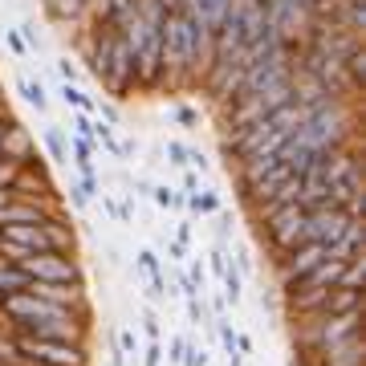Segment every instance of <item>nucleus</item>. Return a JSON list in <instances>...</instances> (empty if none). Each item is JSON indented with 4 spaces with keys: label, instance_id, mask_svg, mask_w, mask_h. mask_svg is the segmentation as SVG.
I'll list each match as a JSON object with an SVG mask.
<instances>
[{
    "label": "nucleus",
    "instance_id": "17",
    "mask_svg": "<svg viewBox=\"0 0 366 366\" xmlns=\"http://www.w3.org/2000/svg\"><path fill=\"white\" fill-rule=\"evenodd\" d=\"M61 102L74 110V114H86V118H98V102L81 86H61Z\"/></svg>",
    "mask_w": 366,
    "mask_h": 366
},
{
    "label": "nucleus",
    "instance_id": "28",
    "mask_svg": "<svg viewBox=\"0 0 366 366\" xmlns=\"http://www.w3.org/2000/svg\"><path fill=\"white\" fill-rule=\"evenodd\" d=\"M208 264H212V277H224V269H228V249L216 244V249L208 252Z\"/></svg>",
    "mask_w": 366,
    "mask_h": 366
},
{
    "label": "nucleus",
    "instance_id": "10",
    "mask_svg": "<svg viewBox=\"0 0 366 366\" xmlns=\"http://www.w3.org/2000/svg\"><path fill=\"white\" fill-rule=\"evenodd\" d=\"M37 155V139L16 122V118H9V131H4V143H0V159L4 163H13V167H21L25 159Z\"/></svg>",
    "mask_w": 366,
    "mask_h": 366
},
{
    "label": "nucleus",
    "instance_id": "43",
    "mask_svg": "<svg viewBox=\"0 0 366 366\" xmlns=\"http://www.w3.org/2000/svg\"><path fill=\"white\" fill-rule=\"evenodd\" d=\"M9 118L13 114H0V143H4V131H9Z\"/></svg>",
    "mask_w": 366,
    "mask_h": 366
},
{
    "label": "nucleus",
    "instance_id": "29",
    "mask_svg": "<svg viewBox=\"0 0 366 366\" xmlns=\"http://www.w3.org/2000/svg\"><path fill=\"white\" fill-rule=\"evenodd\" d=\"M187 346H192V342L187 338H179V334H175V338H171V366H183V358H187Z\"/></svg>",
    "mask_w": 366,
    "mask_h": 366
},
{
    "label": "nucleus",
    "instance_id": "19",
    "mask_svg": "<svg viewBox=\"0 0 366 366\" xmlns=\"http://www.w3.org/2000/svg\"><path fill=\"white\" fill-rule=\"evenodd\" d=\"M16 90L25 94V102L37 110V114H45L49 110V94H45V86L41 81H33V78H16Z\"/></svg>",
    "mask_w": 366,
    "mask_h": 366
},
{
    "label": "nucleus",
    "instance_id": "3",
    "mask_svg": "<svg viewBox=\"0 0 366 366\" xmlns=\"http://www.w3.org/2000/svg\"><path fill=\"white\" fill-rule=\"evenodd\" d=\"M29 281L37 285H86V273H81V261L69 257V252H33L21 261Z\"/></svg>",
    "mask_w": 366,
    "mask_h": 366
},
{
    "label": "nucleus",
    "instance_id": "8",
    "mask_svg": "<svg viewBox=\"0 0 366 366\" xmlns=\"http://www.w3.org/2000/svg\"><path fill=\"white\" fill-rule=\"evenodd\" d=\"M134 264H139L134 273L147 281V297L159 305V301L167 297V269H163V261H159V252L155 249H139L134 252Z\"/></svg>",
    "mask_w": 366,
    "mask_h": 366
},
{
    "label": "nucleus",
    "instance_id": "12",
    "mask_svg": "<svg viewBox=\"0 0 366 366\" xmlns=\"http://www.w3.org/2000/svg\"><path fill=\"white\" fill-rule=\"evenodd\" d=\"M0 244H13V249H21L25 257L45 252L49 249V244H45V224H9V228H0Z\"/></svg>",
    "mask_w": 366,
    "mask_h": 366
},
{
    "label": "nucleus",
    "instance_id": "31",
    "mask_svg": "<svg viewBox=\"0 0 366 366\" xmlns=\"http://www.w3.org/2000/svg\"><path fill=\"white\" fill-rule=\"evenodd\" d=\"M167 159L179 171H187V143H167Z\"/></svg>",
    "mask_w": 366,
    "mask_h": 366
},
{
    "label": "nucleus",
    "instance_id": "5",
    "mask_svg": "<svg viewBox=\"0 0 366 366\" xmlns=\"http://www.w3.org/2000/svg\"><path fill=\"white\" fill-rule=\"evenodd\" d=\"M322 261H326V249L314 244V240H305V244H297V249H289V252H277L273 264H277V281H281V289L293 285V281H301L305 273H314Z\"/></svg>",
    "mask_w": 366,
    "mask_h": 366
},
{
    "label": "nucleus",
    "instance_id": "16",
    "mask_svg": "<svg viewBox=\"0 0 366 366\" xmlns=\"http://www.w3.org/2000/svg\"><path fill=\"white\" fill-rule=\"evenodd\" d=\"M183 208H187V220H199V216H216L220 212V196L216 192H192V196H183Z\"/></svg>",
    "mask_w": 366,
    "mask_h": 366
},
{
    "label": "nucleus",
    "instance_id": "1",
    "mask_svg": "<svg viewBox=\"0 0 366 366\" xmlns=\"http://www.w3.org/2000/svg\"><path fill=\"white\" fill-rule=\"evenodd\" d=\"M21 366H90V346L86 342H53L33 338V334H13Z\"/></svg>",
    "mask_w": 366,
    "mask_h": 366
},
{
    "label": "nucleus",
    "instance_id": "6",
    "mask_svg": "<svg viewBox=\"0 0 366 366\" xmlns=\"http://www.w3.org/2000/svg\"><path fill=\"white\" fill-rule=\"evenodd\" d=\"M354 216L346 208H314V212H305V240H314V244L330 249V244L346 232V224Z\"/></svg>",
    "mask_w": 366,
    "mask_h": 366
},
{
    "label": "nucleus",
    "instance_id": "27",
    "mask_svg": "<svg viewBox=\"0 0 366 366\" xmlns=\"http://www.w3.org/2000/svg\"><path fill=\"white\" fill-rule=\"evenodd\" d=\"M139 322H143V334H147V342H159V338H163V330H159V317H155V310H147V314L139 317Z\"/></svg>",
    "mask_w": 366,
    "mask_h": 366
},
{
    "label": "nucleus",
    "instance_id": "34",
    "mask_svg": "<svg viewBox=\"0 0 366 366\" xmlns=\"http://www.w3.org/2000/svg\"><path fill=\"white\" fill-rule=\"evenodd\" d=\"M183 277H187V281H192V285H204V281H208V273H204V261H199V257H196V261H192V264H187V273H183Z\"/></svg>",
    "mask_w": 366,
    "mask_h": 366
},
{
    "label": "nucleus",
    "instance_id": "39",
    "mask_svg": "<svg viewBox=\"0 0 366 366\" xmlns=\"http://www.w3.org/2000/svg\"><path fill=\"white\" fill-rule=\"evenodd\" d=\"M183 196H192V192H199V175L196 171H183V187H179Z\"/></svg>",
    "mask_w": 366,
    "mask_h": 366
},
{
    "label": "nucleus",
    "instance_id": "25",
    "mask_svg": "<svg viewBox=\"0 0 366 366\" xmlns=\"http://www.w3.org/2000/svg\"><path fill=\"white\" fill-rule=\"evenodd\" d=\"M4 45H9L13 57H29V45H25V37H21V29H4Z\"/></svg>",
    "mask_w": 366,
    "mask_h": 366
},
{
    "label": "nucleus",
    "instance_id": "4",
    "mask_svg": "<svg viewBox=\"0 0 366 366\" xmlns=\"http://www.w3.org/2000/svg\"><path fill=\"white\" fill-rule=\"evenodd\" d=\"M9 192L21 199H41V204H61V196H57V183H53V171L49 163L41 155L25 159L21 167H16L13 183H9Z\"/></svg>",
    "mask_w": 366,
    "mask_h": 366
},
{
    "label": "nucleus",
    "instance_id": "7",
    "mask_svg": "<svg viewBox=\"0 0 366 366\" xmlns=\"http://www.w3.org/2000/svg\"><path fill=\"white\" fill-rule=\"evenodd\" d=\"M45 244H49V252H69V257H78V228H74V220H69L61 208H53L49 216H45Z\"/></svg>",
    "mask_w": 366,
    "mask_h": 366
},
{
    "label": "nucleus",
    "instance_id": "15",
    "mask_svg": "<svg viewBox=\"0 0 366 366\" xmlns=\"http://www.w3.org/2000/svg\"><path fill=\"white\" fill-rule=\"evenodd\" d=\"M41 143H45V155H49L57 167L69 163V134L61 131V127H45V131H41Z\"/></svg>",
    "mask_w": 366,
    "mask_h": 366
},
{
    "label": "nucleus",
    "instance_id": "13",
    "mask_svg": "<svg viewBox=\"0 0 366 366\" xmlns=\"http://www.w3.org/2000/svg\"><path fill=\"white\" fill-rule=\"evenodd\" d=\"M322 317H346V314H362V293H354V289H330L326 301H322Z\"/></svg>",
    "mask_w": 366,
    "mask_h": 366
},
{
    "label": "nucleus",
    "instance_id": "9",
    "mask_svg": "<svg viewBox=\"0 0 366 366\" xmlns=\"http://www.w3.org/2000/svg\"><path fill=\"white\" fill-rule=\"evenodd\" d=\"M53 208H61V204H41V199L9 196V204L0 208V228H9V224H45V216Z\"/></svg>",
    "mask_w": 366,
    "mask_h": 366
},
{
    "label": "nucleus",
    "instance_id": "22",
    "mask_svg": "<svg viewBox=\"0 0 366 366\" xmlns=\"http://www.w3.org/2000/svg\"><path fill=\"white\" fill-rule=\"evenodd\" d=\"M16 29H21V37H25L29 53H45V37H41V29H37V21H33V16H25Z\"/></svg>",
    "mask_w": 366,
    "mask_h": 366
},
{
    "label": "nucleus",
    "instance_id": "30",
    "mask_svg": "<svg viewBox=\"0 0 366 366\" xmlns=\"http://www.w3.org/2000/svg\"><path fill=\"white\" fill-rule=\"evenodd\" d=\"M175 122H183L187 131H196L199 127V110L196 106H179V110H175Z\"/></svg>",
    "mask_w": 366,
    "mask_h": 366
},
{
    "label": "nucleus",
    "instance_id": "38",
    "mask_svg": "<svg viewBox=\"0 0 366 366\" xmlns=\"http://www.w3.org/2000/svg\"><path fill=\"white\" fill-rule=\"evenodd\" d=\"M175 244H192V220H179V228H175Z\"/></svg>",
    "mask_w": 366,
    "mask_h": 366
},
{
    "label": "nucleus",
    "instance_id": "36",
    "mask_svg": "<svg viewBox=\"0 0 366 366\" xmlns=\"http://www.w3.org/2000/svg\"><path fill=\"white\" fill-rule=\"evenodd\" d=\"M187 167H196V171H208V155H204L199 147H187Z\"/></svg>",
    "mask_w": 366,
    "mask_h": 366
},
{
    "label": "nucleus",
    "instance_id": "42",
    "mask_svg": "<svg viewBox=\"0 0 366 366\" xmlns=\"http://www.w3.org/2000/svg\"><path fill=\"white\" fill-rule=\"evenodd\" d=\"M228 366H244V354H240V350H232V354H228Z\"/></svg>",
    "mask_w": 366,
    "mask_h": 366
},
{
    "label": "nucleus",
    "instance_id": "26",
    "mask_svg": "<svg viewBox=\"0 0 366 366\" xmlns=\"http://www.w3.org/2000/svg\"><path fill=\"white\" fill-rule=\"evenodd\" d=\"M216 338H220L224 354H232L236 350V338H240V330H232V322H220V326H216Z\"/></svg>",
    "mask_w": 366,
    "mask_h": 366
},
{
    "label": "nucleus",
    "instance_id": "24",
    "mask_svg": "<svg viewBox=\"0 0 366 366\" xmlns=\"http://www.w3.org/2000/svg\"><path fill=\"white\" fill-rule=\"evenodd\" d=\"M183 310H187V322H192V326H204V322H208V305H204V297H199V293L183 297Z\"/></svg>",
    "mask_w": 366,
    "mask_h": 366
},
{
    "label": "nucleus",
    "instance_id": "20",
    "mask_svg": "<svg viewBox=\"0 0 366 366\" xmlns=\"http://www.w3.org/2000/svg\"><path fill=\"white\" fill-rule=\"evenodd\" d=\"M151 196H155V208L159 212H179L183 208V192H179V187H171V183H155V187H151Z\"/></svg>",
    "mask_w": 366,
    "mask_h": 366
},
{
    "label": "nucleus",
    "instance_id": "23",
    "mask_svg": "<svg viewBox=\"0 0 366 366\" xmlns=\"http://www.w3.org/2000/svg\"><path fill=\"white\" fill-rule=\"evenodd\" d=\"M57 78H61V86H78L86 74H81V66L74 57H57Z\"/></svg>",
    "mask_w": 366,
    "mask_h": 366
},
{
    "label": "nucleus",
    "instance_id": "32",
    "mask_svg": "<svg viewBox=\"0 0 366 366\" xmlns=\"http://www.w3.org/2000/svg\"><path fill=\"white\" fill-rule=\"evenodd\" d=\"M114 220H122V224L134 220V199H131V196H127V199H114Z\"/></svg>",
    "mask_w": 366,
    "mask_h": 366
},
{
    "label": "nucleus",
    "instance_id": "35",
    "mask_svg": "<svg viewBox=\"0 0 366 366\" xmlns=\"http://www.w3.org/2000/svg\"><path fill=\"white\" fill-rule=\"evenodd\" d=\"M69 204H74V208H78V212H86V208H90V196L81 192L78 183H69Z\"/></svg>",
    "mask_w": 366,
    "mask_h": 366
},
{
    "label": "nucleus",
    "instance_id": "37",
    "mask_svg": "<svg viewBox=\"0 0 366 366\" xmlns=\"http://www.w3.org/2000/svg\"><path fill=\"white\" fill-rule=\"evenodd\" d=\"M183 366H208V350H199V346H187V358Z\"/></svg>",
    "mask_w": 366,
    "mask_h": 366
},
{
    "label": "nucleus",
    "instance_id": "33",
    "mask_svg": "<svg viewBox=\"0 0 366 366\" xmlns=\"http://www.w3.org/2000/svg\"><path fill=\"white\" fill-rule=\"evenodd\" d=\"M143 366H163V342H147V350H143Z\"/></svg>",
    "mask_w": 366,
    "mask_h": 366
},
{
    "label": "nucleus",
    "instance_id": "41",
    "mask_svg": "<svg viewBox=\"0 0 366 366\" xmlns=\"http://www.w3.org/2000/svg\"><path fill=\"white\" fill-rule=\"evenodd\" d=\"M163 244H167V240H163ZM167 257H175V261H183V257H187V249H183V244H175V240H171V244H167Z\"/></svg>",
    "mask_w": 366,
    "mask_h": 366
},
{
    "label": "nucleus",
    "instance_id": "18",
    "mask_svg": "<svg viewBox=\"0 0 366 366\" xmlns=\"http://www.w3.org/2000/svg\"><path fill=\"white\" fill-rule=\"evenodd\" d=\"M224 305H240V297H244V273L236 269V261L228 257V269H224Z\"/></svg>",
    "mask_w": 366,
    "mask_h": 366
},
{
    "label": "nucleus",
    "instance_id": "14",
    "mask_svg": "<svg viewBox=\"0 0 366 366\" xmlns=\"http://www.w3.org/2000/svg\"><path fill=\"white\" fill-rule=\"evenodd\" d=\"M25 289H29L25 269H21L16 261H9V257H0V301L13 297V293H25Z\"/></svg>",
    "mask_w": 366,
    "mask_h": 366
},
{
    "label": "nucleus",
    "instance_id": "21",
    "mask_svg": "<svg viewBox=\"0 0 366 366\" xmlns=\"http://www.w3.org/2000/svg\"><path fill=\"white\" fill-rule=\"evenodd\" d=\"M362 281H366V257H358V261H350L346 269H342L338 289H354V293H362Z\"/></svg>",
    "mask_w": 366,
    "mask_h": 366
},
{
    "label": "nucleus",
    "instance_id": "2",
    "mask_svg": "<svg viewBox=\"0 0 366 366\" xmlns=\"http://www.w3.org/2000/svg\"><path fill=\"white\" fill-rule=\"evenodd\" d=\"M257 224H261L269 249L277 252H289L305 244V208L301 204H285V208H257Z\"/></svg>",
    "mask_w": 366,
    "mask_h": 366
},
{
    "label": "nucleus",
    "instance_id": "40",
    "mask_svg": "<svg viewBox=\"0 0 366 366\" xmlns=\"http://www.w3.org/2000/svg\"><path fill=\"white\" fill-rule=\"evenodd\" d=\"M13 175H16V167H13V163H4V159H0V187H4V192H9V183H13Z\"/></svg>",
    "mask_w": 366,
    "mask_h": 366
},
{
    "label": "nucleus",
    "instance_id": "11",
    "mask_svg": "<svg viewBox=\"0 0 366 366\" xmlns=\"http://www.w3.org/2000/svg\"><path fill=\"white\" fill-rule=\"evenodd\" d=\"M366 220H350L346 224V232L334 240L326 249V257L330 261H342V264H350V261H358V257H366Z\"/></svg>",
    "mask_w": 366,
    "mask_h": 366
}]
</instances>
